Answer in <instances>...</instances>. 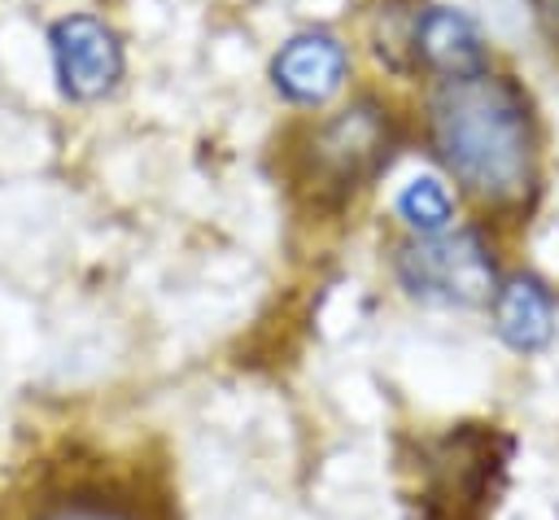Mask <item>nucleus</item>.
<instances>
[{
  "label": "nucleus",
  "mask_w": 559,
  "mask_h": 520,
  "mask_svg": "<svg viewBox=\"0 0 559 520\" xmlns=\"http://www.w3.org/2000/svg\"><path fill=\"white\" fill-rule=\"evenodd\" d=\"M411 48L441 79H463V74L489 70V52H485V39H480L476 22L459 9H445V4H432L415 17Z\"/></svg>",
  "instance_id": "nucleus-7"
},
{
  "label": "nucleus",
  "mask_w": 559,
  "mask_h": 520,
  "mask_svg": "<svg viewBox=\"0 0 559 520\" xmlns=\"http://www.w3.org/2000/svg\"><path fill=\"white\" fill-rule=\"evenodd\" d=\"M493 328L498 336L520 350V354H533L542 350L550 336H555V297L542 280L533 275H511L498 284L493 293Z\"/></svg>",
  "instance_id": "nucleus-8"
},
{
  "label": "nucleus",
  "mask_w": 559,
  "mask_h": 520,
  "mask_svg": "<svg viewBox=\"0 0 559 520\" xmlns=\"http://www.w3.org/2000/svg\"><path fill=\"white\" fill-rule=\"evenodd\" d=\"M537 17H542L546 35L559 44V0H537Z\"/></svg>",
  "instance_id": "nucleus-10"
},
{
  "label": "nucleus",
  "mask_w": 559,
  "mask_h": 520,
  "mask_svg": "<svg viewBox=\"0 0 559 520\" xmlns=\"http://www.w3.org/2000/svg\"><path fill=\"white\" fill-rule=\"evenodd\" d=\"M393 153V118L380 101L362 96L332 118H323L301 149V184L314 201L341 205L354 197L367 179L380 175V166Z\"/></svg>",
  "instance_id": "nucleus-2"
},
{
  "label": "nucleus",
  "mask_w": 559,
  "mask_h": 520,
  "mask_svg": "<svg viewBox=\"0 0 559 520\" xmlns=\"http://www.w3.org/2000/svg\"><path fill=\"white\" fill-rule=\"evenodd\" d=\"M9 520H175L166 498L131 476H74L26 498Z\"/></svg>",
  "instance_id": "nucleus-4"
},
{
  "label": "nucleus",
  "mask_w": 559,
  "mask_h": 520,
  "mask_svg": "<svg viewBox=\"0 0 559 520\" xmlns=\"http://www.w3.org/2000/svg\"><path fill=\"white\" fill-rule=\"evenodd\" d=\"M397 284L424 306H485L498 293V267L476 227L411 236L393 253Z\"/></svg>",
  "instance_id": "nucleus-3"
},
{
  "label": "nucleus",
  "mask_w": 559,
  "mask_h": 520,
  "mask_svg": "<svg viewBox=\"0 0 559 520\" xmlns=\"http://www.w3.org/2000/svg\"><path fill=\"white\" fill-rule=\"evenodd\" d=\"M428 144L450 179L489 210H515L537 184V135L524 92L493 70L437 79Z\"/></svg>",
  "instance_id": "nucleus-1"
},
{
  "label": "nucleus",
  "mask_w": 559,
  "mask_h": 520,
  "mask_svg": "<svg viewBox=\"0 0 559 520\" xmlns=\"http://www.w3.org/2000/svg\"><path fill=\"white\" fill-rule=\"evenodd\" d=\"M345 70H349L345 44L332 31H301L275 52L271 83L293 105H323L332 92H341Z\"/></svg>",
  "instance_id": "nucleus-6"
},
{
  "label": "nucleus",
  "mask_w": 559,
  "mask_h": 520,
  "mask_svg": "<svg viewBox=\"0 0 559 520\" xmlns=\"http://www.w3.org/2000/svg\"><path fill=\"white\" fill-rule=\"evenodd\" d=\"M48 48H52L57 87L70 101H100L105 92L118 87L122 66H127L114 26H105L92 13L57 17L48 31Z\"/></svg>",
  "instance_id": "nucleus-5"
},
{
  "label": "nucleus",
  "mask_w": 559,
  "mask_h": 520,
  "mask_svg": "<svg viewBox=\"0 0 559 520\" xmlns=\"http://www.w3.org/2000/svg\"><path fill=\"white\" fill-rule=\"evenodd\" d=\"M393 210H397V218H402L415 236H441V232H450V223H454V201H450V192H445V184H441L437 175L411 179V184L397 192Z\"/></svg>",
  "instance_id": "nucleus-9"
}]
</instances>
